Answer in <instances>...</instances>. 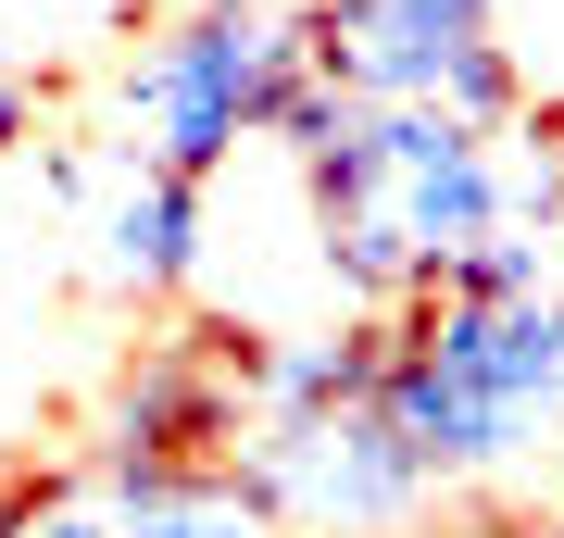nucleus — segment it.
<instances>
[{"label":"nucleus","mask_w":564,"mask_h":538,"mask_svg":"<svg viewBox=\"0 0 564 538\" xmlns=\"http://www.w3.org/2000/svg\"><path fill=\"white\" fill-rule=\"evenodd\" d=\"M314 188V251L351 314H402L426 276H452L477 239L514 226V163L502 125L426 113V100H351V125L302 151Z\"/></svg>","instance_id":"1"},{"label":"nucleus","mask_w":564,"mask_h":538,"mask_svg":"<svg viewBox=\"0 0 564 538\" xmlns=\"http://www.w3.org/2000/svg\"><path fill=\"white\" fill-rule=\"evenodd\" d=\"M389 426L440 488H502L564 451V288L464 300L414 288L389 314Z\"/></svg>","instance_id":"2"},{"label":"nucleus","mask_w":564,"mask_h":538,"mask_svg":"<svg viewBox=\"0 0 564 538\" xmlns=\"http://www.w3.org/2000/svg\"><path fill=\"white\" fill-rule=\"evenodd\" d=\"M302 88V25L276 0H176L139 39L113 113H126V163H176V176H226L251 139H276V100Z\"/></svg>","instance_id":"3"},{"label":"nucleus","mask_w":564,"mask_h":538,"mask_svg":"<svg viewBox=\"0 0 564 538\" xmlns=\"http://www.w3.org/2000/svg\"><path fill=\"white\" fill-rule=\"evenodd\" d=\"M302 63L351 100H426L464 125L527 113V63L502 39V0H302Z\"/></svg>","instance_id":"4"},{"label":"nucleus","mask_w":564,"mask_h":538,"mask_svg":"<svg viewBox=\"0 0 564 538\" xmlns=\"http://www.w3.org/2000/svg\"><path fill=\"white\" fill-rule=\"evenodd\" d=\"M239 463L276 488L289 538H402L440 514V476L414 463V439L389 426V400H351V414H251Z\"/></svg>","instance_id":"5"},{"label":"nucleus","mask_w":564,"mask_h":538,"mask_svg":"<svg viewBox=\"0 0 564 538\" xmlns=\"http://www.w3.org/2000/svg\"><path fill=\"white\" fill-rule=\"evenodd\" d=\"M239 426H251V388L226 376L202 339H151L113 376L88 463H214V451H239Z\"/></svg>","instance_id":"6"},{"label":"nucleus","mask_w":564,"mask_h":538,"mask_svg":"<svg viewBox=\"0 0 564 538\" xmlns=\"http://www.w3.org/2000/svg\"><path fill=\"white\" fill-rule=\"evenodd\" d=\"M88 263H101V288H126V300H176L202 276V176L113 151V188L88 200Z\"/></svg>","instance_id":"7"},{"label":"nucleus","mask_w":564,"mask_h":538,"mask_svg":"<svg viewBox=\"0 0 564 538\" xmlns=\"http://www.w3.org/2000/svg\"><path fill=\"white\" fill-rule=\"evenodd\" d=\"M88 488H101V514L126 538H289L276 488L239 451H214V463H88Z\"/></svg>","instance_id":"8"},{"label":"nucleus","mask_w":564,"mask_h":538,"mask_svg":"<svg viewBox=\"0 0 564 538\" xmlns=\"http://www.w3.org/2000/svg\"><path fill=\"white\" fill-rule=\"evenodd\" d=\"M13 538H126V526L101 514V488H88V463H76V488H51V501H39V514H25Z\"/></svg>","instance_id":"9"},{"label":"nucleus","mask_w":564,"mask_h":538,"mask_svg":"<svg viewBox=\"0 0 564 538\" xmlns=\"http://www.w3.org/2000/svg\"><path fill=\"white\" fill-rule=\"evenodd\" d=\"M25 139H39V88H25V63L0 51V163H13Z\"/></svg>","instance_id":"10"},{"label":"nucleus","mask_w":564,"mask_h":538,"mask_svg":"<svg viewBox=\"0 0 564 538\" xmlns=\"http://www.w3.org/2000/svg\"><path fill=\"white\" fill-rule=\"evenodd\" d=\"M452 538H540V514H477V526H452Z\"/></svg>","instance_id":"11"}]
</instances>
